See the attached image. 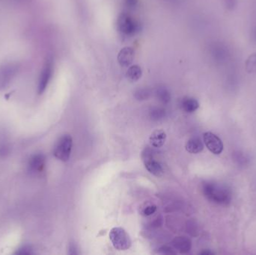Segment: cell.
I'll use <instances>...</instances> for the list:
<instances>
[{"label": "cell", "mask_w": 256, "mask_h": 255, "mask_svg": "<svg viewBox=\"0 0 256 255\" xmlns=\"http://www.w3.org/2000/svg\"><path fill=\"white\" fill-rule=\"evenodd\" d=\"M76 248H75V247L74 246V245H72L70 246V255H76V254H78V253H76Z\"/></svg>", "instance_id": "24"}, {"label": "cell", "mask_w": 256, "mask_h": 255, "mask_svg": "<svg viewBox=\"0 0 256 255\" xmlns=\"http://www.w3.org/2000/svg\"><path fill=\"white\" fill-rule=\"evenodd\" d=\"M110 239L116 250L126 251L131 247V240L122 228H114L110 232Z\"/></svg>", "instance_id": "4"}, {"label": "cell", "mask_w": 256, "mask_h": 255, "mask_svg": "<svg viewBox=\"0 0 256 255\" xmlns=\"http://www.w3.org/2000/svg\"><path fill=\"white\" fill-rule=\"evenodd\" d=\"M143 163L146 169L152 175L156 177H161L164 173L162 165L156 161L154 157V152L150 148H146L142 154Z\"/></svg>", "instance_id": "5"}, {"label": "cell", "mask_w": 256, "mask_h": 255, "mask_svg": "<svg viewBox=\"0 0 256 255\" xmlns=\"http://www.w3.org/2000/svg\"><path fill=\"white\" fill-rule=\"evenodd\" d=\"M166 112L164 109H161V108H154L150 110V118L155 121L158 120L162 119L165 117Z\"/></svg>", "instance_id": "18"}, {"label": "cell", "mask_w": 256, "mask_h": 255, "mask_svg": "<svg viewBox=\"0 0 256 255\" xmlns=\"http://www.w3.org/2000/svg\"><path fill=\"white\" fill-rule=\"evenodd\" d=\"M156 95L160 101L161 103H165V104L171 100V94H170V91L164 87H160L156 90Z\"/></svg>", "instance_id": "15"}, {"label": "cell", "mask_w": 256, "mask_h": 255, "mask_svg": "<svg viewBox=\"0 0 256 255\" xmlns=\"http://www.w3.org/2000/svg\"><path fill=\"white\" fill-rule=\"evenodd\" d=\"M156 211V207L155 205H148V206L144 208V209L142 211V214L144 217H149V216L152 215L154 214Z\"/></svg>", "instance_id": "19"}, {"label": "cell", "mask_w": 256, "mask_h": 255, "mask_svg": "<svg viewBox=\"0 0 256 255\" xmlns=\"http://www.w3.org/2000/svg\"><path fill=\"white\" fill-rule=\"evenodd\" d=\"M202 189L204 197L212 203L222 206L231 203L232 194L226 186L215 182H206L202 184Z\"/></svg>", "instance_id": "1"}, {"label": "cell", "mask_w": 256, "mask_h": 255, "mask_svg": "<svg viewBox=\"0 0 256 255\" xmlns=\"http://www.w3.org/2000/svg\"><path fill=\"white\" fill-rule=\"evenodd\" d=\"M142 76V70L138 65L131 66L128 69L126 76L131 82H136Z\"/></svg>", "instance_id": "14"}, {"label": "cell", "mask_w": 256, "mask_h": 255, "mask_svg": "<svg viewBox=\"0 0 256 255\" xmlns=\"http://www.w3.org/2000/svg\"><path fill=\"white\" fill-rule=\"evenodd\" d=\"M158 253L162 255H176L177 252L174 251L171 247L164 246L158 250Z\"/></svg>", "instance_id": "20"}, {"label": "cell", "mask_w": 256, "mask_h": 255, "mask_svg": "<svg viewBox=\"0 0 256 255\" xmlns=\"http://www.w3.org/2000/svg\"><path fill=\"white\" fill-rule=\"evenodd\" d=\"M124 4L130 9H134L138 4V0H123Z\"/></svg>", "instance_id": "22"}, {"label": "cell", "mask_w": 256, "mask_h": 255, "mask_svg": "<svg viewBox=\"0 0 256 255\" xmlns=\"http://www.w3.org/2000/svg\"><path fill=\"white\" fill-rule=\"evenodd\" d=\"M173 248L180 254H186L190 253L192 248V242L186 237H178L172 242Z\"/></svg>", "instance_id": "7"}, {"label": "cell", "mask_w": 256, "mask_h": 255, "mask_svg": "<svg viewBox=\"0 0 256 255\" xmlns=\"http://www.w3.org/2000/svg\"><path fill=\"white\" fill-rule=\"evenodd\" d=\"M46 159L44 156L42 154H36L30 158L28 162V167L30 171L34 173H38L42 172L44 169Z\"/></svg>", "instance_id": "9"}, {"label": "cell", "mask_w": 256, "mask_h": 255, "mask_svg": "<svg viewBox=\"0 0 256 255\" xmlns=\"http://www.w3.org/2000/svg\"><path fill=\"white\" fill-rule=\"evenodd\" d=\"M166 139V134L162 130H156L152 133L149 138L150 145L154 148H159L164 146Z\"/></svg>", "instance_id": "10"}, {"label": "cell", "mask_w": 256, "mask_h": 255, "mask_svg": "<svg viewBox=\"0 0 256 255\" xmlns=\"http://www.w3.org/2000/svg\"><path fill=\"white\" fill-rule=\"evenodd\" d=\"M246 69L250 73H256V53L251 55L246 60Z\"/></svg>", "instance_id": "16"}, {"label": "cell", "mask_w": 256, "mask_h": 255, "mask_svg": "<svg viewBox=\"0 0 256 255\" xmlns=\"http://www.w3.org/2000/svg\"><path fill=\"white\" fill-rule=\"evenodd\" d=\"M135 57V52L132 47L126 46L121 49L118 55V61L122 67H128L132 64Z\"/></svg>", "instance_id": "8"}, {"label": "cell", "mask_w": 256, "mask_h": 255, "mask_svg": "<svg viewBox=\"0 0 256 255\" xmlns=\"http://www.w3.org/2000/svg\"><path fill=\"white\" fill-rule=\"evenodd\" d=\"M186 151L190 154H196L202 152L204 149V145L200 138H191L190 139L186 142Z\"/></svg>", "instance_id": "11"}, {"label": "cell", "mask_w": 256, "mask_h": 255, "mask_svg": "<svg viewBox=\"0 0 256 255\" xmlns=\"http://www.w3.org/2000/svg\"><path fill=\"white\" fill-rule=\"evenodd\" d=\"M182 107L184 110L188 113L196 112L200 107V103L196 99L192 97H186L182 101Z\"/></svg>", "instance_id": "13"}, {"label": "cell", "mask_w": 256, "mask_h": 255, "mask_svg": "<svg viewBox=\"0 0 256 255\" xmlns=\"http://www.w3.org/2000/svg\"><path fill=\"white\" fill-rule=\"evenodd\" d=\"M16 253L18 255H32L33 254L32 249L30 247H24L20 249Z\"/></svg>", "instance_id": "21"}, {"label": "cell", "mask_w": 256, "mask_h": 255, "mask_svg": "<svg viewBox=\"0 0 256 255\" xmlns=\"http://www.w3.org/2000/svg\"><path fill=\"white\" fill-rule=\"evenodd\" d=\"M73 139L68 134L63 135L56 143L54 148V155L61 161L66 162L70 159L72 154Z\"/></svg>", "instance_id": "2"}, {"label": "cell", "mask_w": 256, "mask_h": 255, "mask_svg": "<svg viewBox=\"0 0 256 255\" xmlns=\"http://www.w3.org/2000/svg\"><path fill=\"white\" fill-rule=\"evenodd\" d=\"M200 254L201 255H213L214 253H212V251H209V250H204V251L200 253Z\"/></svg>", "instance_id": "25"}, {"label": "cell", "mask_w": 256, "mask_h": 255, "mask_svg": "<svg viewBox=\"0 0 256 255\" xmlns=\"http://www.w3.org/2000/svg\"><path fill=\"white\" fill-rule=\"evenodd\" d=\"M52 67L50 65H48L45 67L40 76V82L38 85L39 94H42L46 89L50 80L51 75H52Z\"/></svg>", "instance_id": "12"}, {"label": "cell", "mask_w": 256, "mask_h": 255, "mask_svg": "<svg viewBox=\"0 0 256 255\" xmlns=\"http://www.w3.org/2000/svg\"><path fill=\"white\" fill-rule=\"evenodd\" d=\"M117 28L118 31L126 35H134L140 29L138 21L128 13H122L117 19Z\"/></svg>", "instance_id": "3"}, {"label": "cell", "mask_w": 256, "mask_h": 255, "mask_svg": "<svg viewBox=\"0 0 256 255\" xmlns=\"http://www.w3.org/2000/svg\"><path fill=\"white\" fill-rule=\"evenodd\" d=\"M203 140L208 149L215 155H219L224 151V143L222 140L214 133L206 132L203 135Z\"/></svg>", "instance_id": "6"}, {"label": "cell", "mask_w": 256, "mask_h": 255, "mask_svg": "<svg viewBox=\"0 0 256 255\" xmlns=\"http://www.w3.org/2000/svg\"><path fill=\"white\" fill-rule=\"evenodd\" d=\"M226 5V7L230 9H233L236 6V2H237V0H225Z\"/></svg>", "instance_id": "23"}, {"label": "cell", "mask_w": 256, "mask_h": 255, "mask_svg": "<svg viewBox=\"0 0 256 255\" xmlns=\"http://www.w3.org/2000/svg\"><path fill=\"white\" fill-rule=\"evenodd\" d=\"M134 96H135L136 98L138 100H147V99L150 97V90L148 89V88H140V89L136 91Z\"/></svg>", "instance_id": "17"}]
</instances>
